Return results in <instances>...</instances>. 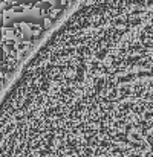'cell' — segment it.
I'll use <instances>...</instances> for the list:
<instances>
[{
	"label": "cell",
	"mask_w": 153,
	"mask_h": 157,
	"mask_svg": "<svg viewBox=\"0 0 153 157\" xmlns=\"http://www.w3.org/2000/svg\"><path fill=\"white\" fill-rule=\"evenodd\" d=\"M2 3H3V0H0V6H2Z\"/></svg>",
	"instance_id": "cell-1"
}]
</instances>
